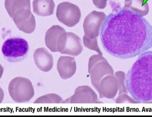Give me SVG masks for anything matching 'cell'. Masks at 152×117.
Here are the masks:
<instances>
[{"label":"cell","instance_id":"obj_1","mask_svg":"<svg viewBox=\"0 0 152 117\" xmlns=\"http://www.w3.org/2000/svg\"><path fill=\"white\" fill-rule=\"evenodd\" d=\"M112 12L104 22L100 39L104 50L111 56L128 59L152 48V25L143 16L112 2Z\"/></svg>","mask_w":152,"mask_h":117},{"label":"cell","instance_id":"obj_2","mask_svg":"<svg viewBox=\"0 0 152 117\" xmlns=\"http://www.w3.org/2000/svg\"><path fill=\"white\" fill-rule=\"evenodd\" d=\"M126 86L139 103L152 101V51L140 55L126 75Z\"/></svg>","mask_w":152,"mask_h":117},{"label":"cell","instance_id":"obj_3","mask_svg":"<svg viewBox=\"0 0 152 117\" xmlns=\"http://www.w3.org/2000/svg\"><path fill=\"white\" fill-rule=\"evenodd\" d=\"M4 6L19 30L27 34L34 31L36 20L31 12L30 0H5Z\"/></svg>","mask_w":152,"mask_h":117},{"label":"cell","instance_id":"obj_4","mask_svg":"<svg viewBox=\"0 0 152 117\" xmlns=\"http://www.w3.org/2000/svg\"><path fill=\"white\" fill-rule=\"evenodd\" d=\"M8 90L12 100L17 103L28 102L34 95L32 82L28 78L22 77L12 79L9 84Z\"/></svg>","mask_w":152,"mask_h":117},{"label":"cell","instance_id":"obj_5","mask_svg":"<svg viewBox=\"0 0 152 117\" xmlns=\"http://www.w3.org/2000/svg\"><path fill=\"white\" fill-rule=\"evenodd\" d=\"M4 57L10 62H15L24 60L29 51V45L23 38H9L4 43L1 49Z\"/></svg>","mask_w":152,"mask_h":117},{"label":"cell","instance_id":"obj_6","mask_svg":"<svg viewBox=\"0 0 152 117\" xmlns=\"http://www.w3.org/2000/svg\"><path fill=\"white\" fill-rule=\"evenodd\" d=\"M67 40V33L58 25H54L49 28L45 35V43L47 48L53 52L64 50Z\"/></svg>","mask_w":152,"mask_h":117},{"label":"cell","instance_id":"obj_7","mask_svg":"<svg viewBox=\"0 0 152 117\" xmlns=\"http://www.w3.org/2000/svg\"><path fill=\"white\" fill-rule=\"evenodd\" d=\"M56 15L60 22L69 27H73L79 22L81 12L75 4L63 2L58 5Z\"/></svg>","mask_w":152,"mask_h":117},{"label":"cell","instance_id":"obj_8","mask_svg":"<svg viewBox=\"0 0 152 117\" xmlns=\"http://www.w3.org/2000/svg\"><path fill=\"white\" fill-rule=\"evenodd\" d=\"M106 17V14L102 12L94 11L89 13L83 22L85 35L91 39L97 38Z\"/></svg>","mask_w":152,"mask_h":117},{"label":"cell","instance_id":"obj_9","mask_svg":"<svg viewBox=\"0 0 152 117\" xmlns=\"http://www.w3.org/2000/svg\"><path fill=\"white\" fill-rule=\"evenodd\" d=\"M98 97L95 92L88 86H79L75 90L74 95L64 100L63 103H97Z\"/></svg>","mask_w":152,"mask_h":117},{"label":"cell","instance_id":"obj_10","mask_svg":"<svg viewBox=\"0 0 152 117\" xmlns=\"http://www.w3.org/2000/svg\"><path fill=\"white\" fill-rule=\"evenodd\" d=\"M91 83L98 92L101 80L106 76L114 75V70L107 60L99 62L88 70Z\"/></svg>","mask_w":152,"mask_h":117},{"label":"cell","instance_id":"obj_11","mask_svg":"<svg viewBox=\"0 0 152 117\" xmlns=\"http://www.w3.org/2000/svg\"><path fill=\"white\" fill-rule=\"evenodd\" d=\"M118 91V85L114 75H110L104 78L99 84L98 92L100 98L113 99Z\"/></svg>","mask_w":152,"mask_h":117},{"label":"cell","instance_id":"obj_12","mask_svg":"<svg viewBox=\"0 0 152 117\" xmlns=\"http://www.w3.org/2000/svg\"><path fill=\"white\" fill-rule=\"evenodd\" d=\"M34 59L37 67L45 72L51 70L54 64L51 53L45 48L37 49L34 52Z\"/></svg>","mask_w":152,"mask_h":117},{"label":"cell","instance_id":"obj_13","mask_svg":"<svg viewBox=\"0 0 152 117\" xmlns=\"http://www.w3.org/2000/svg\"><path fill=\"white\" fill-rule=\"evenodd\" d=\"M57 70L62 79L71 78L76 73L77 69L75 58L69 56H61L58 60Z\"/></svg>","mask_w":152,"mask_h":117},{"label":"cell","instance_id":"obj_14","mask_svg":"<svg viewBox=\"0 0 152 117\" xmlns=\"http://www.w3.org/2000/svg\"><path fill=\"white\" fill-rule=\"evenodd\" d=\"M83 50V46L81 38L72 32L67 33V40L66 47L61 54L76 57L81 54Z\"/></svg>","mask_w":152,"mask_h":117},{"label":"cell","instance_id":"obj_15","mask_svg":"<svg viewBox=\"0 0 152 117\" xmlns=\"http://www.w3.org/2000/svg\"><path fill=\"white\" fill-rule=\"evenodd\" d=\"M55 6L53 0H34L33 2L34 13L41 17L53 15Z\"/></svg>","mask_w":152,"mask_h":117},{"label":"cell","instance_id":"obj_16","mask_svg":"<svg viewBox=\"0 0 152 117\" xmlns=\"http://www.w3.org/2000/svg\"><path fill=\"white\" fill-rule=\"evenodd\" d=\"M123 8L143 17L147 15L150 10L149 4L145 0H125Z\"/></svg>","mask_w":152,"mask_h":117},{"label":"cell","instance_id":"obj_17","mask_svg":"<svg viewBox=\"0 0 152 117\" xmlns=\"http://www.w3.org/2000/svg\"><path fill=\"white\" fill-rule=\"evenodd\" d=\"M61 96L56 94H49L39 97L35 101L34 103H63Z\"/></svg>","mask_w":152,"mask_h":117},{"label":"cell","instance_id":"obj_18","mask_svg":"<svg viewBox=\"0 0 152 117\" xmlns=\"http://www.w3.org/2000/svg\"><path fill=\"white\" fill-rule=\"evenodd\" d=\"M114 75L118 81L119 94H128V92L126 86V74L125 72L122 71H117Z\"/></svg>","mask_w":152,"mask_h":117},{"label":"cell","instance_id":"obj_19","mask_svg":"<svg viewBox=\"0 0 152 117\" xmlns=\"http://www.w3.org/2000/svg\"><path fill=\"white\" fill-rule=\"evenodd\" d=\"M83 43L85 47L88 49L91 50L95 51L98 54L102 55V53L98 46L97 38L91 39L84 35L83 36Z\"/></svg>","mask_w":152,"mask_h":117},{"label":"cell","instance_id":"obj_20","mask_svg":"<svg viewBox=\"0 0 152 117\" xmlns=\"http://www.w3.org/2000/svg\"><path fill=\"white\" fill-rule=\"evenodd\" d=\"M117 103H139L134 98H132L128 95L127 94H119L116 100Z\"/></svg>","mask_w":152,"mask_h":117},{"label":"cell","instance_id":"obj_21","mask_svg":"<svg viewBox=\"0 0 152 117\" xmlns=\"http://www.w3.org/2000/svg\"><path fill=\"white\" fill-rule=\"evenodd\" d=\"M106 59L104 58L102 55L98 54V55H93L90 58L88 61V70H90L93 68V66H94L96 63L101 61L104 60Z\"/></svg>","mask_w":152,"mask_h":117},{"label":"cell","instance_id":"obj_22","mask_svg":"<svg viewBox=\"0 0 152 117\" xmlns=\"http://www.w3.org/2000/svg\"><path fill=\"white\" fill-rule=\"evenodd\" d=\"M108 0H93V3L96 8L104 9L106 7Z\"/></svg>","mask_w":152,"mask_h":117},{"label":"cell","instance_id":"obj_23","mask_svg":"<svg viewBox=\"0 0 152 117\" xmlns=\"http://www.w3.org/2000/svg\"><path fill=\"white\" fill-rule=\"evenodd\" d=\"M4 98V92L3 90L0 87V103H1Z\"/></svg>","mask_w":152,"mask_h":117},{"label":"cell","instance_id":"obj_24","mask_svg":"<svg viewBox=\"0 0 152 117\" xmlns=\"http://www.w3.org/2000/svg\"><path fill=\"white\" fill-rule=\"evenodd\" d=\"M3 68L2 66H1V65L0 64V79H1L2 76L3 74Z\"/></svg>","mask_w":152,"mask_h":117}]
</instances>
